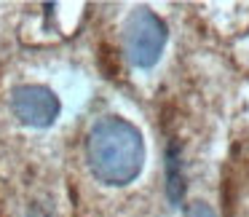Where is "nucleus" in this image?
Segmentation results:
<instances>
[{
    "mask_svg": "<svg viewBox=\"0 0 249 217\" xmlns=\"http://www.w3.org/2000/svg\"><path fill=\"white\" fill-rule=\"evenodd\" d=\"M86 158L94 177L105 185H129L142 172L145 142L137 126L118 115L97 121L86 140Z\"/></svg>",
    "mask_w": 249,
    "mask_h": 217,
    "instance_id": "f257e3e1",
    "label": "nucleus"
},
{
    "mask_svg": "<svg viewBox=\"0 0 249 217\" xmlns=\"http://www.w3.org/2000/svg\"><path fill=\"white\" fill-rule=\"evenodd\" d=\"M166 46V24L147 8H137L124 27V49L134 67H153Z\"/></svg>",
    "mask_w": 249,
    "mask_h": 217,
    "instance_id": "f03ea898",
    "label": "nucleus"
},
{
    "mask_svg": "<svg viewBox=\"0 0 249 217\" xmlns=\"http://www.w3.org/2000/svg\"><path fill=\"white\" fill-rule=\"evenodd\" d=\"M11 110L24 126L46 129L59 118V99L46 86H17L11 94Z\"/></svg>",
    "mask_w": 249,
    "mask_h": 217,
    "instance_id": "7ed1b4c3",
    "label": "nucleus"
},
{
    "mask_svg": "<svg viewBox=\"0 0 249 217\" xmlns=\"http://www.w3.org/2000/svg\"><path fill=\"white\" fill-rule=\"evenodd\" d=\"M188 217H214V212H212L209 204H204V201H196V204L188 209Z\"/></svg>",
    "mask_w": 249,
    "mask_h": 217,
    "instance_id": "20e7f679",
    "label": "nucleus"
}]
</instances>
